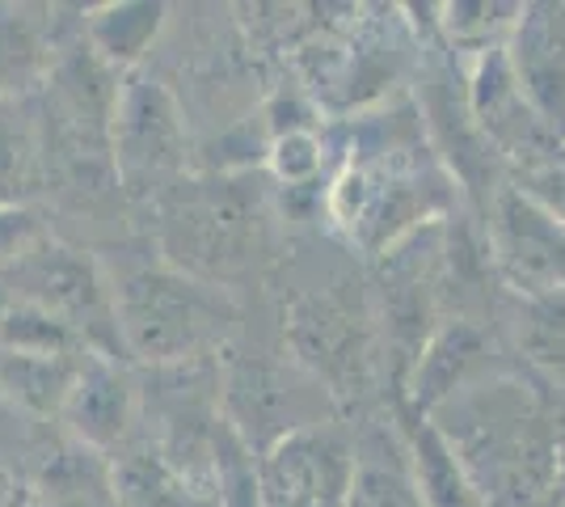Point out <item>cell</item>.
Instances as JSON below:
<instances>
[{
  "label": "cell",
  "mask_w": 565,
  "mask_h": 507,
  "mask_svg": "<svg viewBox=\"0 0 565 507\" xmlns=\"http://www.w3.org/2000/svg\"><path fill=\"white\" fill-rule=\"evenodd\" d=\"M486 507H548L562 465V423L532 381L498 372L430 414Z\"/></svg>",
  "instance_id": "obj_1"
},
{
  "label": "cell",
  "mask_w": 565,
  "mask_h": 507,
  "mask_svg": "<svg viewBox=\"0 0 565 507\" xmlns=\"http://www.w3.org/2000/svg\"><path fill=\"white\" fill-rule=\"evenodd\" d=\"M423 152L405 140L354 152L330 187L333 220L372 258L426 224H439L448 212L451 194L439 187L435 169L423 166Z\"/></svg>",
  "instance_id": "obj_2"
},
{
  "label": "cell",
  "mask_w": 565,
  "mask_h": 507,
  "mask_svg": "<svg viewBox=\"0 0 565 507\" xmlns=\"http://www.w3.org/2000/svg\"><path fill=\"white\" fill-rule=\"evenodd\" d=\"M166 263L190 279H220L254 266L266 250V199L249 178L178 182L166 203Z\"/></svg>",
  "instance_id": "obj_3"
},
{
  "label": "cell",
  "mask_w": 565,
  "mask_h": 507,
  "mask_svg": "<svg viewBox=\"0 0 565 507\" xmlns=\"http://www.w3.org/2000/svg\"><path fill=\"white\" fill-rule=\"evenodd\" d=\"M118 342L127 356L152 368L207 360L220 335V305L203 279L178 266H140L115 284Z\"/></svg>",
  "instance_id": "obj_4"
},
{
  "label": "cell",
  "mask_w": 565,
  "mask_h": 507,
  "mask_svg": "<svg viewBox=\"0 0 565 507\" xmlns=\"http://www.w3.org/2000/svg\"><path fill=\"white\" fill-rule=\"evenodd\" d=\"M13 300L39 305L43 314L60 317L68 330L89 342L97 356H118V314H115V284L106 271L76 245L55 237H39L18 263L0 275Z\"/></svg>",
  "instance_id": "obj_5"
},
{
  "label": "cell",
  "mask_w": 565,
  "mask_h": 507,
  "mask_svg": "<svg viewBox=\"0 0 565 507\" xmlns=\"http://www.w3.org/2000/svg\"><path fill=\"white\" fill-rule=\"evenodd\" d=\"M118 187L131 194H152L178 187L186 169V119L161 81L148 73H127L118 81L115 119H110Z\"/></svg>",
  "instance_id": "obj_6"
},
{
  "label": "cell",
  "mask_w": 565,
  "mask_h": 507,
  "mask_svg": "<svg viewBox=\"0 0 565 507\" xmlns=\"http://www.w3.org/2000/svg\"><path fill=\"white\" fill-rule=\"evenodd\" d=\"M359 444L347 423H308L258 453L262 507H347Z\"/></svg>",
  "instance_id": "obj_7"
},
{
  "label": "cell",
  "mask_w": 565,
  "mask_h": 507,
  "mask_svg": "<svg viewBox=\"0 0 565 507\" xmlns=\"http://www.w3.org/2000/svg\"><path fill=\"white\" fill-rule=\"evenodd\" d=\"M486 250L511 296L565 292V224L511 182H502L486 208Z\"/></svg>",
  "instance_id": "obj_8"
},
{
  "label": "cell",
  "mask_w": 565,
  "mask_h": 507,
  "mask_svg": "<svg viewBox=\"0 0 565 507\" xmlns=\"http://www.w3.org/2000/svg\"><path fill=\"white\" fill-rule=\"evenodd\" d=\"M282 330L296 351V360L330 389L347 393L351 385H363L372 347H367V326L351 305L333 292H305L287 305Z\"/></svg>",
  "instance_id": "obj_9"
},
{
  "label": "cell",
  "mask_w": 565,
  "mask_h": 507,
  "mask_svg": "<svg viewBox=\"0 0 565 507\" xmlns=\"http://www.w3.org/2000/svg\"><path fill=\"white\" fill-rule=\"evenodd\" d=\"M498 372H507V368L498 363L494 335L472 317H444V326L426 338L423 356L409 368L401 411L430 419L439 406H448L451 398H460L465 389L481 385Z\"/></svg>",
  "instance_id": "obj_10"
},
{
  "label": "cell",
  "mask_w": 565,
  "mask_h": 507,
  "mask_svg": "<svg viewBox=\"0 0 565 507\" xmlns=\"http://www.w3.org/2000/svg\"><path fill=\"white\" fill-rule=\"evenodd\" d=\"M507 60L519 81V94L565 145V0L519 4V22L507 39Z\"/></svg>",
  "instance_id": "obj_11"
},
{
  "label": "cell",
  "mask_w": 565,
  "mask_h": 507,
  "mask_svg": "<svg viewBox=\"0 0 565 507\" xmlns=\"http://www.w3.org/2000/svg\"><path fill=\"white\" fill-rule=\"evenodd\" d=\"M140 411V389L136 381L122 372V363L115 356H89L76 385H72L68 402L60 423L76 435L81 448H94V453H115L127 444L131 423Z\"/></svg>",
  "instance_id": "obj_12"
},
{
  "label": "cell",
  "mask_w": 565,
  "mask_h": 507,
  "mask_svg": "<svg viewBox=\"0 0 565 507\" xmlns=\"http://www.w3.org/2000/svg\"><path fill=\"white\" fill-rule=\"evenodd\" d=\"M110 495L118 507H220V495L173 469L152 440L110 461Z\"/></svg>",
  "instance_id": "obj_13"
},
{
  "label": "cell",
  "mask_w": 565,
  "mask_h": 507,
  "mask_svg": "<svg viewBox=\"0 0 565 507\" xmlns=\"http://www.w3.org/2000/svg\"><path fill=\"white\" fill-rule=\"evenodd\" d=\"M401 435H405V453H409V469L423 495V507H486L477 495L469 469L451 453L444 432L426 419V414H397Z\"/></svg>",
  "instance_id": "obj_14"
},
{
  "label": "cell",
  "mask_w": 565,
  "mask_h": 507,
  "mask_svg": "<svg viewBox=\"0 0 565 507\" xmlns=\"http://www.w3.org/2000/svg\"><path fill=\"white\" fill-rule=\"evenodd\" d=\"M359 461H354V486L347 507H423L405 435L401 427H367L354 435Z\"/></svg>",
  "instance_id": "obj_15"
},
{
  "label": "cell",
  "mask_w": 565,
  "mask_h": 507,
  "mask_svg": "<svg viewBox=\"0 0 565 507\" xmlns=\"http://www.w3.org/2000/svg\"><path fill=\"white\" fill-rule=\"evenodd\" d=\"M55 73V43L43 9L0 4V97H18Z\"/></svg>",
  "instance_id": "obj_16"
},
{
  "label": "cell",
  "mask_w": 565,
  "mask_h": 507,
  "mask_svg": "<svg viewBox=\"0 0 565 507\" xmlns=\"http://www.w3.org/2000/svg\"><path fill=\"white\" fill-rule=\"evenodd\" d=\"M161 25H166V4L122 0V4H102V9L89 13L85 39H89V51H94L110 73L127 76L136 73L143 51L157 43Z\"/></svg>",
  "instance_id": "obj_17"
},
{
  "label": "cell",
  "mask_w": 565,
  "mask_h": 507,
  "mask_svg": "<svg viewBox=\"0 0 565 507\" xmlns=\"http://www.w3.org/2000/svg\"><path fill=\"white\" fill-rule=\"evenodd\" d=\"M89 356H4L0 351V393L34 419H60Z\"/></svg>",
  "instance_id": "obj_18"
},
{
  "label": "cell",
  "mask_w": 565,
  "mask_h": 507,
  "mask_svg": "<svg viewBox=\"0 0 565 507\" xmlns=\"http://www.w3.org/2000/svg\"><path fill=\"white\" fill-rule=\"evenodd\" d=\"M515 356L548 385L565 389V292L557 296H515L507 314Z\"/></svg>",
  "instance_id": "obj_19"
},
{
  "label": "cell",
  "mask_w": 565,
  "mask_h": 507,
  "mask_svg": "<svg viewBox=\"0 0 565 507\" xmlns=\"http://www.w3.org/2000/svg\"><path fill=\"white\" fill-rule=\"evenodd\" d=\"M0 351L4 356H89V342L68 330L60 317L43 314L39 305L9 300L0 317Z\"/></svg>",
  "instance_id": "obj_20"
},
{
  "label": "cell",
  "mask_w": 565,
  "mask_h": 507,
  "mask_svg": "<svg viewBox=\"0 0 565 507\" xmlns=\"http://www.w3.org/2000/svg\"><path fill=\"white\" fill-rule=\"evenodd\" d=\"M439 13H444L439 30L448 34V47L460 51L465 64L477 60V55H486V51L507 47V39H511V30L519 22V4H486V0H477V4H448Z\"/></svg>",
  "instance_id": "obj_21"
},
{
  "label": "cell",
  "mask_w": 565,
  "mask_h": 507,
  "mask_svg": "<svg viewBox=\"0 0 565 507\" xmlns=\"http://www.w3.org/2000/svg\"><path fill=\"white\" fill-rule=\"evenodd\" d=\"M326 166V145L308 123H287L270 140V169L282 187H312Z\"/></svg>",
  "instance_id": "obj_22"
},
{
  "label": "cell",
  "mask_w": 565,
  "mask_h": 507,
  "mask_svg": "<svg viewBox=\"0 0 565 507\" xmlns=\"http://www.w3.org/2000/svg\"><path fill=\"white\" fill-rule=\"evenodd\" d=\"M39 173V145L34 136L18 127V123L0 119V208L22 203V194L30 191Z\"/></svg>",
  "instance_id": "obj_23"
},
{
  "label": "cell",
  "mask_w": 565,
  "mask_h": 507,
  "mask_svg": "<svg viewBox=\"0 0 565 507\" xmlns=\"http://www.w3.org/2000/svg\"><path fill=\"white\" fill-rule=\"evenodd\" d=\"M511 187L527 194L532 203H541L548 216H557L565 224V145L548 148L532 166L515 169Z\"/></svg>",
  "instance_id": "obj_24"
},
{
  "label": "cell",
  "mask_w": 565,
  "mask_h": 507,
  "mask_svg": "<svg viewBox=\"0 0 565 507\" xmlns=\"http://www.w3.org/2000/svg\"><path fill=\"white\" fill-rule=\"evenodd\" d=\"M39 237H47V229H43L39 212H30L25 203L0 208V275L18 263Z\"/></svg>",
  "instance_id": "obj_25"
},
{
  "label": "cell",
  "mask_w": 565,
  "mask_h": 507,
  "mask_svg": "<svg viewBox=\"0 0 565 507\" xmlns=\"http://www.w3.org/2000/svg\"><path fill=\"white\" fill-rule=\"evenodd\" d=\"M18 504V495H13V478L4 474V465H0V507H13Z\"/></svg>",
  "instance_id": "obj_26"
},
{
  "label": "cell",
  "mask_w": 565,
  "mask_h": 507,
  "mask_svg": "<svg viewBox=\"0 0 565 507\" xmlns=\"http://www.w3.org/2000/svg\"><path fill=\"white\" fill-rule=\"evenodd\" d=\"M9 300H13V296H9V288L0 284V317H4V309H9Z\"/></svg>",
  "instance_id": "obj_27"
}]
</instances>
